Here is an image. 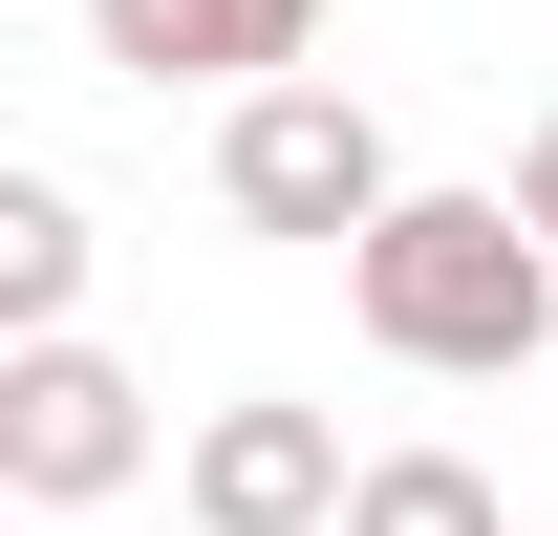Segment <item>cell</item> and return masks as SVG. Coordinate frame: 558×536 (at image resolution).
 <instances>
[{
    "label": "cell",
    "instance_id": "cell-1",
    "mask_svg": "<svg viewBox=\"0 0 558 536\" xmlns=\"http://www.w3.org/2000/svg\"><path fill=\"white\" fill-rule=\"evenodd\" d=\"M344 322L387 343V365H429V387H515V365L558 343V236L515 194H409L344 258Z\"/></svg>",
    "mask_w": 558,
    "mask_h": 536
},
{
    "label": "cell",
    "instance_id": "cell-2",
    "mask_svg": "<svg viewBox=\"0 0 558 536\" xmlns=\"http://www.w3.org/2000/svg\"><path fill=\"white\" fill-rule=\"evenodd\" d=\"M215 194H236V236H323V258H365L387 215H409V172H387V108L365 86H258L236 130H215Z\"/></svg>",
    "mask_w": 558,
    "mask_h": 536
},
{
    "label": "cell",
    "instance_id": "cell-3",
    "mask_svg": "<svg viewBox=\"0 0 558 536\" xmlns=\"http://www.w3.org/2000/svg\"><path fill=\"white\" fill-rule=\"evenodd\" d=\"M150 451H172V429H150V387L108 365V343H0V494H22V515L86 536Z\"/></svg>",
    "mask_w": 558,
    "mask_h": 536
},
{
    "label": "cell",
    "instance_id": "cell-4",
    "mask_svg": "<svg viewBox=\"0 0 558 536\" xmlns=\"http://www.w3.org/2000/svg\"><path fill=\"white\" fill-rule=\"evenodd\" d=\"M172 494H194V536H344V429H323V407H194V451H172Z\"/></svg>",
    "mask_w": 558,
    "mask_h": 536
},
{
    "label": "cell",
    "instance_id": "cell-5",
    "mask_svg": "<svg viewBox=\"0 0 558 536\" xmlns=\"http://www.w3.org/2000/svg\"><path fill=\"white\" fill-rule=\"evenodd\" d=\"M86 44L130 86H236V108H258V86L323 65V0H86Z\"/></svg>",
    "mask_w": 558,
    "mask_h": 536
},
{
    "label": "cell",
    "instance_id": "cell-6",
    "mask_svg": "<svg viewBox=\"0 0 558 536\" xmlns=\"http://www.w3.org/2000/svg\"><path fill=\"white\" fill-rule=\"evenodd\" d=\"M0 343H86V194L0 172Z\"/></svg>",
    "mask_w": 558,
    "mask_h": 536
},
{
    "label": "cell",
    "instance_id": "cell-7",
    "mask_svg": "<svg viewBox=\"0 0 558 536\" xmlns=\"http://www.w3.org/2000/svg\"><path fill=\"white\" fill-rule=\"evenodd\" d=\"M344 536H515V494H494L473 451H365V494H344Z\"/></svg>",
    "mask_w": 558,
    "mask_h": 536
},
{
    "label": "cell",
    "instance_id": "cell-8",
    "mask_svg": "<svg viewBox=\"0 0 558 536\" xmlns=\"http://www.w3.org/2000/svg\"><path fill=\"white\" fill-rule=\"evenodd\" d=\"M515 215H537V236H558V108H537V150H515Z\"/></svg>",
    "mask_w": 558,
    "mask_h": 536
},
{
    "label": "cell",
    "instance_id": "cell-9",
    "mask_svg": "<svg viewBox=\"0 0 558 536\" xmlns=\"http://www.w3.org/2000/svg\"><path fill=\"white\" fill-rule=\"evenodd\" d=\"M22 536H65V515H22Z\"/></svg>",
    "mask_w": 558,
    "mask_h": 536
}]
</instances>
